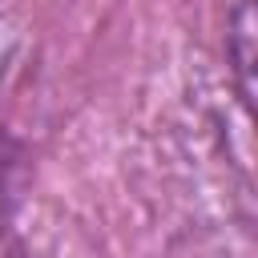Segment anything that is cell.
<instances>
[{
	"label": "cell",
	"mask_w": 258,
	"mask_h": 258,
	"mask_svg": "<svg viewBox=\"0 0 258 258\" xmlns=\"http://www.w3.org/2000/svg\"><path fill=\"white\" fill-rule=\"evenodd\" d=\"M12 169H16V149L8 137H0V218L8 206V189H12Z\"/></svg>",
	"instance_id": "cell-1"
}]
</instances>
